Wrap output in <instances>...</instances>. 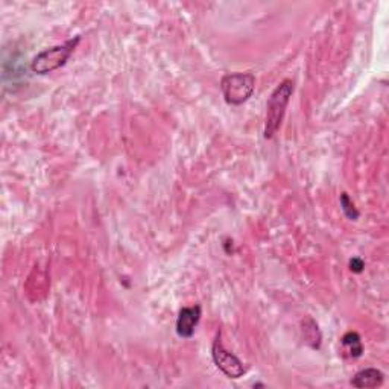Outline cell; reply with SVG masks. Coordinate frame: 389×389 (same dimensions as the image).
<instances>
[{"mask_svg":"<svg viewBox=\"0 0 389 389\" xmlns=\"http://www.w3.org/2000/svg\"><path fill=\"white\" fill-rule=\"evenodd\" d=\"M341 207H342L344 215H345L348 219H352V221H357L359 212H357V208L354 207V203L352 201L350 196H348L347 193H342V195H341Z\"/></svg>","mask_w":389,"mask_h":389,"instance_id":"ba28073f","label":"cell"},{"mask_svg":"<svg viewBox=\"0 0 389 389\" xmlns=\"http://www.w3.org/2000/svg\"><path fill=\"white\" fill-rule=\"evenodd\" d=\"M256 85L253 73H230L225 75L221 81V90L225 102L230 105H242L251 97Z\"/></svg>","mask_w":389,"mask_h":389,"instance_id":"3957f363","label":"cell"},{"mask_svg":"<svg viewBox=\"0 0 389 389\" xmlns=\"http://www.w3.org/2000/svg\"><path fill=\"white\" fill-rule=\"evenodd\" d=\"M212 356L216 366L221 370L228 378H239L245 374V366L242 364L241 359H239L236 354L230 353L225 350V347L221 341V333H217L213 348H212Z\"/></svg>","mask_w":389,"mask_h":389,"instance_id":"277c9868","label":"cell"},{"mask_svg":"<svg viewBox=\"0 0 389 389\" xmlns=\"http://www.w3.org/2000/svg\"><path fill=\"white\" fill-rule=\"evenodd\" d=\"M342 345L345 347L347 353L352 357H361L364 353V347L361 336H359L356 332H348L342 336Z\"/></svg>","mask_w":389,"mask_h":389,"instance_id":"52a82bcc","label":"cell"},{"mask_svg":"<svg viewBox=\"0 0 389 389\" xmlns=\"http://www.w3.org/2000/svg\"><path fill=\"white\" fill-rule=\"evenodd\" d=\"M201 319V306H192V307H183L178 313L176 319V333L179 337L188 339L195 333V328Z\"/></svg>","mask_w":389,"mask_h":389,"instance_id":"5b68a950","label":"cell"},{"mask_svg":"<svg viewBox=\"0 0 389 389\" xmlns=\"http://www.w3.org/2000/svg\"><path fill=\"white\" fill-rule=\"evenodd\" d=\"M79 40L81 38L76 37L75 40H68L64 44L42 51L32 59L31 71L37 75H47L58 71V68L63 67L67 63V59L71 58L75 47L79 43Z\"/></svg>","mask_w":389,"mask_h":389,"instance_id":"7a4b0ae2","label":"cell"},{"mask_svg":"<svg viewBox=\"0 0 389 389\" xmlns=\"http://www.w3.org/2000/svg\"><path fill=\"white\" fill-rule=\"evenodd\" d=\"M383 373L377 368H365L352 378V385L356 388H377L383 383Z\"/></svg>","mask_w":389,"mask_h":389,"instance_id":"8992f818","label":"cell"},{"mask_svg":"<svg viewBox=\"0 0 389 389\" xmlns=\"http://www.w3.org/2000/svg\"><path fill=\"white\" fill-rule=\"evenodd\" d=\"M294 85L295 84L291 79H285V81L274 90L271 97H269L266 105L265 138H273L274 134L278 131V128H280L287 104L291 101V96L294 95Z\"/></svg>","mask_w":389,"mask_h":389,"instance_id":"6da1fadb","label":"cell"},{"mask_svg":"<svg viewBox=\"0 0 389 389\" xmlns=\"http://www.w3.org/2000/svg\"><path fill=\"white\" fill-rule=\"evenodd\" d=\"M364 268H365V263H364L362 258L354 257V258H352V261H350V269H352L353 273L361 274L364 271Z\"/></svg>","mask_w":389,"mask_h":389,"instance_id":"9c48e42d","label":"cell"}]
</instances>
